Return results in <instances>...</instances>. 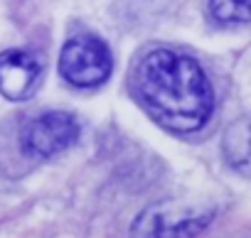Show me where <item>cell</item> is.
<instances>
[{
	"label": "cell",
	"mask_w": 251,
	"mask_h": 238,
	"mask_svg": "<svg viewBox=\"0 0 251 238\" xmlns=\"http://www.w3.org/2000/svg\"><path fill=\"white\" fill-rule=\"evenodd\" d=\"M133 86L148 113L175 133L200 130L214 108V93L202 66L173 49L148 52L136 66Z\"/></svg>",
	"instance_id": "cell-1"
},
{
	"label": "cell",
	"mask_w": 251,
	"mask_h": 238,
	"mask_svg": "<svg viewBox=\"0 0 251 238\" xmlns=\"http://www.w3.org/2000/svg\"><path fill=\"white\" fill-rule=\"evenodd\" d=\"M209 209L163 201L148 206L136 218L131 238H195L209 223Z\"/></svg>",
	"instance_id": "cell-2"
},
{
	"label": "cell",
	"mask_w": 251,
	"mask_h": 238,
	"mask_svg": "<svg viewBox=\"0 0 251 238\" xmlns=\"http://www.w3.org/2000/svg\"><path fill=\"white\" fill-rule=\"evenodd\" d=\"M111 52L94 35H74L59 54L62 76L79 88H94L103 84L111 74Z\"/></svg>",
	"instance_id": "cell-3"
},
{
	"label": "cell",
	"mask_w": 251,
	"mask_h": 238,
	"mask_svg": "<svg viewBox=\"0 0 251 238\" xmlns=\"http://www.w3.org/2000/svg\"><path fill=\"white\" fill-rule=\"evenodd\" d=\"M79 138V123L76 118L64 113V110H50L37 115L35 121H30L23 128L20 143L27 155L35 157H52Z\"/></svg>",
	"instance_id": "cell-4"
},
{
	"label": "cell",
	"mask_w": 251,
	"mask_h": 238,
	"mask_svg": "<svg viewBox=\"0 0 251 238\" xmlns=\"http://www.w3.org/2000/svg\"><path fill=\"white\" fill-rule=\"evenodd\" d=\"M40 59L23 49L0 54V93L10 101H25L32 96L40 79Z\"/></svg>",
	"instance_id": "cell-5"
},
{
	"label": "cell",
	"mask_w": 251,
	"mask_h": 238,
	"mask_svg": "<svg viewBox=\"0 0 251 238\" xmlns=\"http://www.w3.org/2000/svg\"><path fill=\"white\" fill-rule=\"evenodd\" d=\"M224 155L236 170L246 172V165H249V121L246 118H239L236 123H231L226 128Z\"/></svg>",
	"instance_id": "cell-6"
},
{
	"label": "cell",
	"mask_w": 251,
	"mask_h": 238,
	"mask_svg": "<svg viewBox=\"0 0 251 238\" xmlns=\"http://www.w3.org/2000/svg\"><path fill=\"white\" fill-rule=\"evenodd\" d=\"M212 15L226 25L249 22V0H212Z\"/></svg>",
	"instance_id": "cell-7"
}]
</instances>
